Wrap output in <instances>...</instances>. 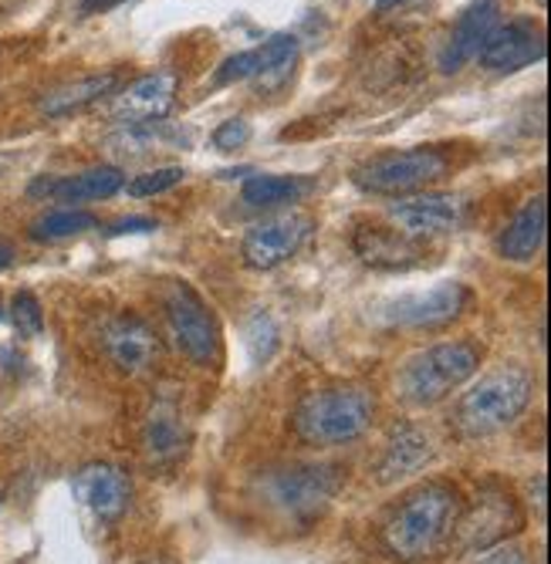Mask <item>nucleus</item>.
Listing matches in <instances>:
<instances>
[{"label": "nucleus", "mask_w": 551, "mask_h": 564, "mask_svg": "<svg viewBox=\"0 0 551 564\" xmlns=\"http://www.w3.org/2000/svg\"><path fill=\"white\" fill-rule=\"evenodd\" d=\"M461 518V494L450 484H423L399 500L382 524V544L399 561H426L450 538Z\"/></svg>", "instance_id": "nucleus-1"}, {"label": "nucleus", "mask_w": 551, "mask_h": 564, "mask_svg": "<svg viewBox=\"0 0 551 564\" xmlns=\"http://www.w3.org/2000/svg\"><path fill=\"white\" fill-rule=\"evenodd\" d=\"M372 423V399L356 386L315 389L294 405V436L309 446H345L356 443Z\"/></svg>", "instance_id": "nucleus-2"}, {"label": "nucleus", "mask_w": 551, "mask_h": 564, "mask_svg": "<svg viewBox=\"0 0 551 564\" xmlns=\"http://www.w3.org/2000/svg\"><path fill=\"white\" fill-rule=\"evenodd\" d=\"M342 487V470L332 464H294L268 470L258 480L264 507H271L284 524L312 528Z\"/></svg>", "instance_id": "nucleus-3"}, {"label": "nucleus", "mask_w": 551, "mask_h": 564, "mask_svg": "<svg viewBox=\"0 0 551 564\" xmlns=\"http://www.w3.org/2000/svg\"><path fill=\"white\" fill-rule=\"evenodd\" d=\"M484 348L477 341H443L433 345L420 355H413L410 362L399 372V395L410 405H436L443 402L454 389L471 382L480 372Z\"/></svg>", "instance_id": "nucleus-4"}, {"label": "nucleus", "mask_w": 551, "mask_h": 564, "mask_svg": "<svg viewBox=\"0 0 551 564\" xmlns=\"http://www.w3.org/2000/svg\"><path fill=\"white\" fill-rule=\"evenodd\" d=\"M531 392H534V379L518 366L484 376L471 392H464L457 405V430L467 440H484L508 430L528 409Z\"/></svg>", "instance_id": "nucleus-5"}, {"label": "nucleus", "mask_w": 551, "mask_h": 564, "mask_svg": "<svg viewBox=\"0 0 551 564\" xmlns=\"http://www.w3.org/2000/svg\"><path fill=\"white\" fill-rule=\"evenodd\" d=\"M163 315L176 348L193 366L210 369L220 362V328L217 318L186 281H170L163 288Z\"/></svg>", "instance_id": "nucleus-6"}, {"label": "nucleus", "mask_w": 551, "mask_h": 564, "mask_svg": "<svg viewBox=\"0 0 551 564\" xmlns=\"http://www.w3.org/2000/svg\"><path fill=\"white\" fill-rule=\"evenodd\" d=\"M450 173V160L446 152L436 145H423V149H403V152H382V156L363 163L356 170V186L366 193H379V196H403V193H417L426 189L430 183H440Z\"/></svg>", "instance_id": "nucleus-7"}, {"label": "nucleus", "mask_w": 551, "mask_h": 564, "mask_svg": "<svg viewBox=\"0 0 551 564\" xmlns=\"http://www.w3.org/2000/svg\"><path fill=\"white\" fill-rule=\"evenodd\" d=\"M525 524L518 500L500 490V487H487L477 494V500L467 507V514L457 518L454 531H457V547L474 554V551H487L500 541H508L511 534H518Z\"/></svg>", "instance_id": "nucleus-8"}, {"label": "nucleus", "mask_w": 551, "mask_h": 564, "mask_svg": "<svg viewBox=\"0 0 551 564\" xmlns=\"http://www.w3.org/2000/svg\"><path fill=\"white\" fill-rule=\"evenodd\" d=\"M471 304V288L461 281H440L430 291L420 294H403L386 304L382 322L396 328H440L464 315Z\"/></svg>", "instance_id": "nucleus-9"}, {"label": "nucleus", "mask_w": 551, "mask_h": 564, "mask_svg": "<svg viewBox=\"0 0 551 564\" xmlns=\"http://www.w3.org/2000/svg\"><path fill=\"white\" fill-rule=\"evenodd\" d=\"M312 217L305 214H278L271 220H261L247 230L244 237V264L250 271H274L278 264H284L288 258H294L302 243L312 234Z\"/></svg>", "instance_id": "nucleus-10"}, {"label": "nucleus", "mask_w": 551, "mask_h": 564, "mask_svg": "<svg viewBox=\"0 0 551 564\" xmlns=\"http://www.w3.org/2000/svg\"><path fill=\"white\" fill-rule=\"evenodd\" d=\"M389 220L407 237L454 234L467 224V203L454 193H417L389 207Z\"/></svg>", "instance_id": "nucleus-11"}, {"label": "nucleus", "mask_w": 551, "mask_h": 564, "mask_svg": "<svg viewBox=\"0 0 551 564\" xmlns=\"http://www.w3.org/2000/svg\"><path fill=\"white\" fill-rule=\"evenodd\" d=\"M541 58H544V31L525 18L497 24L480 47V65L497 75L521 72Z\"/></svg>", "instance_id": "nucleus-12"}, {"label": "nucleus", "mask_w": 551, "mask_h": 564, "mask_svg": "<svg viewBox=\"0 0 551 564\" xmlns=\"http://www.w3.org/2000/svg\"><path fill=\"white\" fill-rule=\"evenodd\" d=\"M176 75L173 72H156L142 75L132 85H126L109 106L112 122L119 126H142V122H163L176 101Z\"/></svg>", "instance_id": "nucleus-13"}, {"label": "nucleus", "mask_w": 551, "mask_h": 564, "mask_svg": "<svg viewBox=\"0 0 551 564\" xmlns=\"http://www.w3.org/2000/svg\"><path fill=\"white\" fill-rule=\"evenodd\" d=\"M102 348L112 358V366L129 372V376H139L145 369H153L156 358H160L156 332L149 328L142 318H136V315H119V318L106 322Z\"/></svg>", "instance_id": "nucleus-14"}, {"label": "nucleus", "mask_w": 551, "mask_h": 564, "mask_svg": "<svg viewBox=\"0 0 551 564\" xmlns=\"http://www.w3.org/2000/svg\"><path fill=\"white\" fill-rule=\"evenodd\" d=\"M72 490H75V500L88 507L98 521H119L132 500L129 477L112 464H88L85 470L75 474Z\"/></svg>", "instance_id": "nucleus-15"}, {"label": "nucleus", "mask_w": 551, "mask_h": 564, "mask_svg": "<svg viewBox=\"0 0 551 564\" xmlns=\"http://www.w3.org/2000/svg\"><path fill=\"white\" fill-rule=\"evenodd\" d=\"M497 18H500V0H474V4L457 18L454 31H450V41L440 55V68L461 72L471 58H477L487 34L497 28Z\"/></svg>", "instance_id": "nucleus-16"}, {"label": "nucleus", "mask_w": 551, "mask_h": 564, "mask_svg": "<svg viewBox=\"0 0 551 564\" xmlns=\"http://www.w3.org/2000/svg\"><path fill=\"white\" fill-rule=\"evenodd\" d=\"M126 186L122 170L116 166H95L75 176H41L31 183V196H52L58 203H91V199H109Z\"/></svg>", "instance_id": "nucleus-17"}, {"label": "nucleus", "mask_w": 551, "mask_h": 564, "mask_svg": "<svg viewBox=\"0 0 551 564\" xmlns=\"http://www.w3.org/2000/svg\"><path fill=\"white\" fill-rule=\"evenodd\" d=\"M186 416L183 409L173 402V399H163L153 405V413L145 416V426H142V449L145 456L153 459V464H173V459L183 456L186 449Z\"/></svg>", "instance_id": "nucleus-18"}, {"label": "nucleus", "mask_w": 551, "mask_h": 564, "mask_svg": "<svg viewBox=\"0 0 551 564\" xmlns=\"http://www.w3.org/2000/svg\"><path fill=\"white\" fill-rule=\"evenodd\" d=\"M433 459V440L420 426H399L392 430L386 453L379 459V484H399L407 477H417Z\"/></svg>", "instance_id": "nucleus-19"}, {"label": "nucleus", "mask_w": 551, "mask_h": 564, "mask_svg": "<svg viewBox=\"0 0 551 564\" xmlns=\"http://www.w3.org/2000/svg\"><path fill=\"white\" fill-rule=\"evenodd\" d=\"M544 230H548V207H544V196H534L515 214L505 234H500V243H497L500 258L515 264L534 261V253L544 247Z\"/></svg>", "instance_id": "nucleus-20"}, {"label": "nucleus", "mask_w": 551, "mask_h": 564, "mask_svg": "<svg viewBox=\"0 0 551 564\" xmlns=\"http://www.w3.org/2000/svg\"><path fill=\"white\" fill-rule=\"evenodd\" d=\"M298 65V37L274 34L264 44L250 47V82H258L264 91L281 88Z\"/></svg>", "instance_id": "nucleus-21"}, {"label": "nucleus", "mask_w": 551, "mask_h": 564, "mask_svg": "<svg viewBox=\"0 0 551 564\" xmlns=\"http://www.w3.org/2000/svg\"><path fill=\"white\" fill-rule=\"evenodd\" d=\"M116 85H119V78L112 72L68 82V85L47 91L41 98V112L47 119H62V116H72V112H82V109L95 106V101H102L106 95H116Z\"/></svg>", "instance_id": "nucleus-22"}, {"label": "nucleus", "mask_w": 551, "mask_h": 564, "mask_svg": "<svg viewBox=\"0 0 551 564\" xmlns=\"http://www.w3.org/2000/svg\"><path fill=\"white\" fill-rule=\"evenodd\" d=\"M356 250L366 264H376V268H410L423 253L403 230H379V227L359 230Z\"/></svg>", "instance_id": "nucleus-23"}, {"label": "nucleus", "mask_w": 551, "mask_h": 564, "mask_svg": "<svg viewBox=\"0 0 551 564\" xmlns=\"http://www.w3.org/2000/svg\"><path fill=\"white\" fill-rule=\"evenodd\" d=\"M312 189V180L305 176H274V173H261V176H250L240 189L247 207H258V210H274L281 203H298L305 193Z\"/></svg>", "instance_id": "nucleus-24"}, {"label": "nucleus", "mask_w": 551, "mask_h": 564, "mask_svg": "<svg viewBox=\"0 0 551 564\" xmlns=\"http://www.w3.org/2000/svg\"><path fill=\"white\" fill-rule=\"evenodd\" d=\"M95 227H98V217L88 210H52L31 224V237L34 240H65V237H75V234H85Z\"/></svg>", "instance_id": "nucleus-25"}, {"label": "nucleus", "mask_w": 551, "mask_h": 564, "mask_svg": "<svg viewBox=\"0 0 551 564\" xmlns=\"http://www.w3.org/2000/svg\"><path fill=\"white\" fill-rule=\"evenodd\" d=\"M247 345H250V358H255L258 366H264L268 358L274 355V348H278V328H274V322H271L268 312H258L255 318H250V325H247Z\"/></svg>", "instance_id": "nucleus-26"}, {"label": "nucleus", "mask_w": 551, "mask_h": 564, "mask_svg": "<svg viewBox=\"0 0 551 564\" xmlns=\"http://www.w3.org/2000/svg\"><path fill=\"white\" fill-rule=\"evenodd\" d=\"M11 322L18 328L21 338H34L44 328V315H41V301L31 291H18L11 301Z\"/></svg>", "instance_id": "nucleus-27"}, {"label": "nucleus", "mask_w": 551, "mask_h": 564, "mask_svg": "<svg viewBox=\"0 0 551 564\" xmlns=\"http://www.w3.org/2000/svg\"><path fill=\"white\" fill-rule=\"evenodd\" d=\"M183 176H186L183 166H160V170H149V173L136 176V180L129 183V193H132V196H160V193L173 189L176 183H183Z\"/></svg>", "instance_id": "nucleus-28"}, {"label": "nucleus", "mask_w": 551, "mask_h": 564, "mask_svg": "<svg viewBox=\"0 0 551 564\" xmlns=\"http://www.w3.org/2000/svg\"><path fill=\"white\" fill-rule=\"evenodd\" d=\"M247 139H250V122L247 119H227V122H220L214 129V145L220 152H234V149L247 145Z\"/></svg>", "instance_id": "nucleus-29"}, {"label": "nucleus", "mask_w": 551, "mask_h": 564, "mask_svg": "<svg viewBox=\"0 0 551 564\" xmlns=\"http://www.w3.org/2000/svg\"><path fill=\"white\" fill-rule=\"evenodd\" d=\"M149 230H160V220H153V217H129V220L112 224L106 234L109 237H122V234H149Z\"/></svg>", "instance_id": "nucleus-30"}, {"label": "nucleus", "mask_w": 551, "mask_h": 564, "mask_svg": "<svg viewBox=\"0 0 551 564\" xmlns=\"http://www.w3.org/2000/svg\"><path fill=\"white\" fill-rule=\"evenodd\" d=\"M480 564H528V561H525V551L505 547V551H494L490 557H484Z\"/></svg>", "instance_id": "nucleus-31"}, {"label": "nucleus", "mask_w": 551, "mask_h": 564, "mask_svg": "<svg viewBox=\"0 0 551 564\" xmlns=\"http://www.w3.org/2000/svg\"><path fill=\"white\" fill-rule=\"evenodd\" d=\"M11 261H14V247H11V243H4V240H0V271H4V268H11Z\"/></svg>", "instance_id": "nucleus-32"}, {"label": "nucleus", "mask_w": 551, "mask_h": 564, "mask_svg": "<svg viewBox=\"0 0 551 564\" xmlns=\"http://www.w3.org/2000/svg\"><path fill=\"white\" fill-rule=\"evenodd\" d=\"M379 8H396V4H403V0H376Z\"/></svg>", "instance_id": "nucleus-33"}, {"label": "nucleus", "mask_w": 551, "mask_h": 564, "mask_svg": "<svg viewBox=\"0 0 551 564\" xmlns=\"http://www.w3.org/2000/svg\"><path fill=\"white\" fill-rule=\"evenodd\" d=\"M538 4H541V8H548V0H538Z\"/></svg>", "instance_id": "nucleus-34"}]
</instances>
